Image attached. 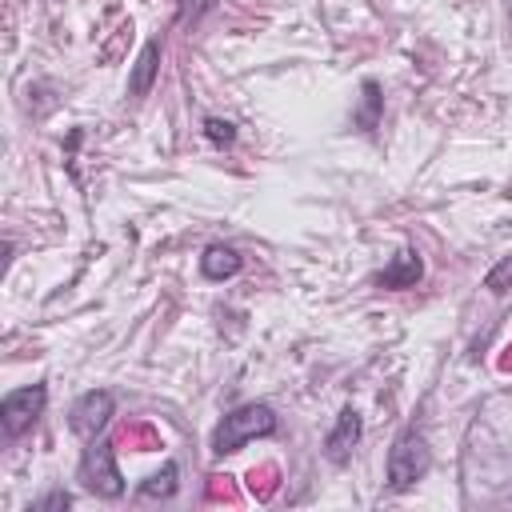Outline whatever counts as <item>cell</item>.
I'll use <instances>...</instances> for the list:
<instances>
[{
	"label": "cell",
	"mask_w": 512,
	"mask_h": 512,
	"mask_svg": "<svg viewBox=\"0 0 512 512\" xmlns=\"http://www.w3.org/2000/svg\"><path fill=\"white\" fill-rule=\"evenodd\" d=\"M44 404H48V388H44V384H32V388H16V392H8V396L0 400V428H4V436H8V440L24 436V432L40 420Z\"/></svg>",
	"instance_id": "277c9868"
},
{
	"label": "cell",
	"mask_w": 512,
	"mask_h": 512,
	"mask_svg": "<svg viewBox=\"0 0 512 512\" xmlns=\"http://www.w3.org/2000/svg\"><path fill=\"white\" fill-rule=\"evenodd\" d=\"M356 444H360V416H356V408H344L336 416V428L324 440V452H328L332 464H348L352 452H356Z\"/></svg>",
	"instance_id": "8992f818"
},
{
	"label": "cell",
	"mask_w": 512,
	"mask_h": 512,
	"mask_svg": "<svg viewBox=\"0 0 512 512\" xmlns=\"http://www.w3.org/2000/svg\"><path fill=\"white\" fill-rule=\"evenodd\" d=\"M112 408H116V400H112V392H84L76 404H72V412H68V428L80 436V440H96V432H104V424L112 420Z\"/></svg>",
	"instance_id": "5b68a950"
},
{
	"label": "cell",
	"mask_w": 512,
	"mask_h": 512,
	"mask_svg": "<svg viewBox=\"0 0 512 512\" xmlns=\"http://www.w3.org/2000/svg\"><path fill=\"white\" fill-rule=\"evenodd\" d=\"M156 68H160V40H148L144 52H140V60H136V68H132L128 92H132V96H148V88H152V80H156Z\"/></svg>",
	"instance_id": "9c48e42d"
},
{
	"label": "cell",
	"mask_w": 512,
	"mask_h": 512,
	"mask_svg": "<svg viewBox=\"0 0 512 512\" xmlns=\"http://www.w3.org/2000/svg\"><path fill=\"white\" fill-rule=\"evenodd\" d=\"M276 432V412L268 404H244L236 412H228L220 420V428L212 432V452H236L240 444L256 440V436H272Z\"/></svg>",
	"instance_id": "6da1fadb"
},
{
	"label": "cell",
	"mask_w": 512,
	"mask_h": 512,
	"mask_svg": "<svg viewBox=\"0 0 512 512\" xmlns=\"http://www.w3.org/2000/svg\"><path fill=\"white\" fill-rule=\"evenodd\" d=\"M72 500H68V492H52V496H44V500H36V512H44V508H68Z\"/></svg>",
	"instance_id": "5bb4252c"
},
{
	"label": "cell",
	"mask_w": 512,
	"mask_h": 512,
	"mask_svg": "<svg viewBox=\"0 0 512 512\" xmlns=\"http://www.w3.org/2000/svg\"><path fill=\"white\" fill-rule=\"evenodd\" d=\"M484 284H488L496 296H500V292H508V288H512V256H504V260L484 276Z\"/></svg>",
	"instance_id": "7c38bea8"
},
{
	"label": "cell",
	"mask_w": 512,
	"mask_h": 512,
	"mask_svg": "<svg viewBox=\"0 0 512 512\" xmlns=\"http://www.w3.org/2000/svg\"><path fill=\"white\" fill-rule=\"evenodd\" d=\"M376 116H380V84L364 80V108L356 112V124L360 128H376Z\"/></svg>",
	"instance_id": "8fae6325"
},
{
	"label": "cell",
	"mask_w": 512,
	"mask_h": 512,
	"mask_svg": "<svg viewBox=\"0 0 512 512\" xmlns=\"http://www.w3.org/2000/svg\"><path fill=\"white\" fill-rule=\"evenodd\" d=\"M80 484L88 488V492H96V496H104V500H116L120 492H124V476H120V468H116V456H112V444H96L92 440V448H84V456H80Z\"/></svg>",
	"instance_id": "3957f363"
},
{
	"label": "cell",
	"mask_w": 512,
	"mask_h": 512,
	"mask_svg": "<svg viewBox=\"0 0 512 512\" xmlns=\"http://www.w3.org/2000/svg\"><path fill=\"white\" fill-rule=\"evenodd\" d=\"M420 272H424V268H420V256L404 248V252H400V256H396L380 276H376V284H380V288H416Z\"/></svg>",
	"instance_id": "ba28073f"
},
{
	"label": "cell",
	"mask_w": 512,
	"mask_h": 512,
	"mask_svg": "<svg viewBox=\"0 0 512 512\" xmlns=\"http://www.w3.org/2000/svg\"><path fill=\"white\" fill-rule=\"evenodd\" d=\"M200 272L208 280H232L240 272V252L228 248V244H208L204 256H200Z\"/></svg>",
	"instance_id": "52a82bcc"
},
{
	"label": "cell",
	"mask_w": 512,
	"mask_h": 512,
	"mask_svg": "<svg viewBox=\"0 0 512 512\" xmlns=\"http://www.w3.org/2000/svg\"><path fill=\"white\" fill-rule=\"evenodd\" d=\"M428 464H432L428 440H424L416 428L400 432L396 444L388 448V488H392V492H408L416 480H424Z\"/></svg>",
	"instance_id": "7a4b0ae2"
},
{
	"label": "cell",
	"mask_w": 512,
	"mask_h": 512,
	"mask_svg": "<svg viewBox=\"0 0 512 512\" xmlns=\"http://www.w3.org/2000/svg\"><path fill=\"white\" fill-rule=\"evenodd\" d=\"M204 136H208L212 144H232V140H236V128H232L228 120H220V116H208V120H204Z\"/></svg>",
	"instance_id": "4fadbf2b"
},
{
	"label": "cell",
	"mask_w": 512,
	"mask_h": 512,
	"mask_svg": "<svg viewBox=\"0 0 512 512\" xmlns=\"http://www.w3.org/2000/svg\"><path fill=\"white\" fill-rule=\"evenodd\" d=\"M176 476H180V468H176V464H164L160 472H152V476L140 484V500H168V496L176 492Z\"/></svg>",
	"instance_id": "30bf717a"
}]
</instances>
